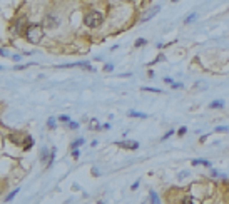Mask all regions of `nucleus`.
Instances as JSON below:
<instances>
[{"mask_svg": "<svg viewBox=\"0 0 229 204\" xmlns=\"http://www.w3.org/2000/svg\"><path fill=\"white\" fill-rule=\"evenodd\" d=\"M222 105H224V102H212V104H211V107H222Z\"/></svg>", "mask_w": 229, "mask_h": 204, "instance_id": "10", "label": "nucleus"}, {"mask_svg": "<svg viewBox=\"0 0 229 204\" xmlns=\"http://www.w3.org/2000/svg\"><path fill=\"white\" fill-rule=\"evenodd\" d=\"M70 127H72V129H77V127H79V124H77V122H70Z\"/></svg>", "mask_w": 229, "mask_h": 204, "instance_id": "19", "label": "nucleus"}, {"mask_svg": "<svg viewBox=\"0 0 229 204\" xmlns=\"http://www.w3.org/2000/svg\"><path fill=\"white\" fill-rule=\"evenodd\" d=\"M216 130H217V132H224V130H226V127H217Z\"/></svg>", "mask_w": 229, "mask_h": 204, "instance_id": "22", "label": "nucleus"}, {"mask_svg": "<svg viewBox=\"0 0 229 204\" xmlns=\"http://www.w3.org/2000/svg\"><path fill=\"white\" fill-rule=\"evenodd\" d=\"M172 2H177V0H172Z\"/></svg>", "mask_w": 229, "mask_h": 204, "instance_id": "23", "label": "nucleus"}, {"mask_svg": "<svg viewBox=\"0 0 229 204\" xmlns=\"http://www.w3.org/2000/svg\"><path fill=\"white\" fill-rule=\"evenodd\" d=\"M184 203H196V201L192 199V197H186V199H184Z\"/></svg>", "mask_w": 229, "mask_h": 204, "instance_id": "18", "label": "nucleus"}, {"mask_svg": "<svg viewBox=\"0 0 229 204\" xmlns=\"http://www.w3.org/2000/svg\"><path fill=\"white\" fill-rule=\"evenodd\" d=\"M49 129H54V119H52V117H50V119H49Z\"/></svg>", "mask_w": 229, "mask_h": 204, "instance_id": "14", "label": "nucleus"}, {"mask_svg": "<svg viewBox=\"0 0 229 204\" xmlns=\"http://www.w3.org/2000/svg\"><path fill=\"white\" fill-rule=\"evenodd\" d=\"M159 10H161V7L159 5H155V7H152L149 12H146V14L142 15V19H141V22H147V20H151L152 17H154L155 14H159Z\"/></svg>", "mask_w": 229, "mask_h": 204, "instance_id": "4", "label": "nucleus"}, {"mask_svg": "<svg viewBox=\"0 0 229 204\" xmlns=\"http://www.w3.org/2000/svg\"><path fill=\"white\" fill-rule=\"evenodd\" d=\"M84 24L90 28L99 27V25L102 24V14L101 12H90V14H87L85 17H84Z\"/></svg>", "mask_w": 229, "mask_h": 204, "instance_id": "2", "label": "nucleus"}, {"mask_svg": "<svg viewBox=\"0 0 229 204\" xmlns=\"http://www.w3.org/2000/svg\"><path fill=\"white\" fill-rule=\"evenodd\" d=\"M119 147H124V149H137L139 144L134 142V141H122V142H117Z\"/></svg>", "mask_w": 229, "mask_h": 204, "instance_id": "5", "label": "nucleus"}, {"mask_svg": "<svg viewBox=\"0 0 229 204\" xmlns=\"http://www.w3.org/2000/svg\"><path fill=\"white\" fill-rule=\"evenodd\" d=\"M44 25L47 28H54V27H57L59 25V19L57 17H54V15H47L45 17V20H44Z\"/></svg>", "mask_w": 229, "mask_h": 204, "instance_id": "3", "label": "nucleus"}, {"mask_svg": "<svg viewBox=\"0 0 229 204\" xmlns=\"http://www.w3.org/2000/svg\"><path fill=\"white\" fill-rule=\"evenodd\" d=\"M17 192H19V189H15V191H12V192H10V194H8V196H7V201H10V199H12V197H14L15 194H17Z\"/></svg>", "mask_w": 229, "mask_h": 204, "instance_id": "11", "label": "nucleus"}, {"mask_svg": "<svg viewBox=\"0 0 229 204\" xmlns=\"http://www.w3.org/2000/svg\"><path fill=\"white\" fill-rule=\"evenodd\" d=\"M80 144H84V139H79V141H75V142L72 144V147H77V146H80Z\"/></svg>", "mask_w": 229, "mask_h": 204, "instance_id": "12", "label": "nucleus"}, {"mask_svg": "<svg viewBox=\"0 0 229 204\" xmlns=\"http://www.w3.org/2000/svg\"><path fill=\"white\" fill-rule=\"evenodd\" d=\"M186 127H181V129H179V136H184V134H186Z\"/></svg>", "mask_w": 229, "mask_h": 204, "instance_id": "17", "label": "nucleus"}, {"mask_svg": "<svg viewBox=\"0 0 229 204\" xmlns=\"http://www.w3.org/2000/svg\"><path fill=\"white\" fill-rule=\"evenodd\" d=\"M112 69H114V65H110V64H107V65H105V67H104V70H105V72H110V70H112Z\"/></svg>", "mask_w": 229, "mask_h": 204, "instance_id": "15", "label": "nucleus"}, {"mask_svg": "<svg viewBox=\"0 0 229 204\" xmlns=\"http://www.w3.org/2000/svg\"><path fill=\"white\" fill-rule=\"evenodd\" d=\"M144 44H146V40H144V39H139V40H135V47H142Z\"/></svg>", "mask_w": 229, "mask_h": 204, "instance_id": "9", "label": "nucleus"}, {"mask_svg": "<svg viewBox=\"0 0 229 204\" xmlns=\"http://www.w3.org/2000/svg\"><path fill=\"white\" fill-rule=\"evenodd\" d=\"M152 201H154V203H157V201H159V197H157V196H155V194H154V192H152Z\"/></svg>", "mask_w": 229, "mask_h": 204, "instance_id": "20", "label": "nucleus"}, {"mask_svg": "<svg viewBox=\"0 0 229 204\" xmlns=\"http://www.w3.org/2000/svg\"><path fill=\"white\" fill-rule=\"evenodd\" d=\"M24 24H25V17L19 19V24L15 25V34H20V32H22V27H24Z\"/></svg>", "mask_w": 229, "mask_h": 204, "instance_id": "6", "label": "nucleus"}, {"mask_svg": "<svg viewBox=\"0 0 229 204\" xmlns=\"http://www.w3.org/2000/svg\"><path fill=\"white\" fill-rule=\"evenodd\" d=\"M196 17H197V15H196V14H192V15H191V17H187V19H186V22H187V24H189V22H192V20H194Z\"/></svg>", "mask_w": 229, "mask_h": 204, "instance_id": "16", "label": "nucleus"}, {"mask_svg": "<svg viewBox=\"0 0 229 204\" xmlns=\"http://www.w3.org/2000/svg\"><path fill=\"white\" fill-rule=\"evenodd\" d=\"M129 116H132V117H134V116H137V117H146L144 114H139V112H129Z\"/></svg>", "mask_w": 229, "mask_h": 204, "instance_id": "13", "label": "nucleus"}, {"mask_svg": "<svg viewBox=\"0 0 229 204\" xmlns=\"http://www.w3.org/2000/svg\"><path fill=\"white\" fill-rule=\"evenodd\" d=\"M34 146V139L28 136V137H25V144H24V151H28L30 147Z\"/></svg>", "mask_w": 229, "mask_h": 204, "instance_id": "7", "label": "nucleus"}, {"mask_svg": "<svg viewBox=\"0 0 229 204\" xmlns=\"http://www.w3.org/2000/svg\"><path fill=\"white\" fill-rule=\"evenodd\" d=\"M197 164H202V166H211L209 161H204V159H194L192 161V166H197Z\"/></svg>", "mask_w": 229, "mask_h": 204, "instance_id": "8", "label": "nucleus"}, {"mask_svg": "<svg viewBox=\"0 0 229 204\" xmlns=\"http://www.w3.org/2000/svg\"><path fill=\"white\" fill-rule=\"evenodd\" d=\"M25 39L30 44H39L44 39V30L39 24H30L25 27Z\"/></svg>", "mask_w": 229, "mask_h": 204, "instance_id": "1", "label": "nucleus"}, {"mask_svg": "<svg viewBox=\"0 0 229 204\" xmlns=\"http://www.w3.org/2000/svg\"><path fill=\"white\" fill-rule=\"evenodd\" d=\"M60 121H64V122H67V121H69V117H67V116H60Z\"/></svg>", "mask_w": 229, "mask_h": 204, "instance_id": "21", "label": "nucleus"}]
</instances>
